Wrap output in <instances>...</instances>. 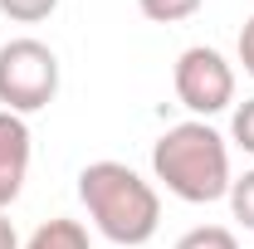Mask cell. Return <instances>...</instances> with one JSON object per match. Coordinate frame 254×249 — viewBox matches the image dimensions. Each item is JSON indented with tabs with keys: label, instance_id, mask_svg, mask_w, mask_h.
<instances>
[{
	"label": "cell",
	"instance_id": "1",
	"mask_svg": "<svg viewBox=\"0 0 254 249\" xmlns=\"http://www.w3.org/2000/svg\"><path fill=\"white\" fill-rule=\"evenodd\" d=\"M78 200H83L98 235L123 249L147 245L161 225L157 186L142 171H132L127 161H88L78 171Z\"/></svg>",
	"mask_w": 254,
	"mask_h": 249
},
{
	"label": "cell",
	"instance_id": "9",
	"mask_svg": "<svg viewBox=\"0 0 254 249\" xmlns=\"http://www.w3.org/2000/svg\"><path fill=\"white\" fill-rule=\"evenodd\" d=\"M225 200H230L235 220L254 235V166L245 171V176H235V181H230V195H225Z\"/></svg>",
	"mask_w": 254,
	"mask_h": 249
},
{
	"label": "cell",
	"instance_id": "4",
	"mask_svg": "<svg viewBox=\"0 0 254 249\" xmlns=\"http://www.w3.org/2000/svg\"><path fill=\"white\" fill-rule=\"evenodd\" d=\"M171 83H176L181 108H190L200 123H210L215 113H225V108L235 103V68H230V59H225L220 49H210V44L181 49Z\"/></svg>",
	"mask_w": 254,
	"mask_h": 249
},
{
	"label": "cell",
	"instance_id": "6",
	"mask_svg": "<svg viewBox=\"0 0 254 249\" xmlns=\"http://www.w3.org/2000/svg\"><path fill=\"white\" fill-rule=\"evenodd\" d=\"M20 249H93V245H88V230H83L78 220L59 215V220H44Z\"/></svg>",
	"mask_w": 254,
	"mask_h": 249
},
{
	"label": "cell",
	"instance_id": "13",
	"mask_svg": "<svg viewBox=\"0 0 254 249\" xmlns=\"http://www.w3.org/2000/svg\"><path fill=\"white\" fill-rule=\"evenodd\" d=\"M0 249H20V235H15V225H10L5 210H0Z\"/></svg>",
	"mask_w": 254,
	"mask_h": 249
},
{
	"label": "cell",
	"instance_id": "8",
	"mask_svg": "<svg viewBox=\"0 0 254 249\" xmlns=\"http://www.w3.org/2000/svg\"><path fill=\"white\" fill-rule=\"evenodd\" d=\"M176 249H240V240L225 225H195V230H186L176 240Z\"/></svg>",
	"mask_w": 254,
	"mask_h": 249
},
{
	"label": "cell",
	"instance_id": "2",
	"mask_svg": "<svg viewBox=\"0 0 254 249\" xmlns=\"http://www.w3.org/2000/svg\"><path fill=\"white\" fill-rule=\"evenodd\" d=\"M152 171L157 181L176 200L186 205H210V200H225L230 195V142L210 123L190 118V123L166 127L152 147Z\"/></svg>",
	"mask_w": 254,
	"mask_h": 249
},
{
	"label": "cell",
	"instance_id": "7",
	"mask_svg": "<svg viewBox=\"0 0 254 249\" xmlns=\"http://www.w3.org/2000/svg\"><path fill=\"white\" fill-rule=\"evenodd\" d=\"M200 5H205V0H137V10H142L152 25H181Z\"/></svg>",
	"mask_w": 254,
	"mask_h": 249
},
{
	"label": "cell",
	"instance_id": "12",
	"mask_svg": "<svg viewBox=\"0 0 254 249\" xmlns=\"http://www.w3.org/2000/svg\"><path fill=\"white\" fill-rule=\"evenodd\" d=\"M240 63H245V73L254 78V15L245 20V30H240Z\"/></svg>",
	"mask_w": 254,
	"mask_h": 249
},
{
	"label": "cell",
	"instance_id": "10",
	"mask_svg": "<svg viewBox=\"0 0 254 249\" xmlns=\"http://www.w3.org/2000/svg\"><path fill=\"white\" fill-rule=\"evenodd\" d=\"M59 10V0H0V15L15 20V25H39Z\"/></svg>",
	"mask_w": 254,
	"mask_h": 249
},
{
	"label": "cell",
	"instance_id": "3",
	"mask_svg": "<svg viewBox=\"0 0 254 249\" xmlns=\"http://www.w3.org/2000/svg\"><path fill=\"white\" fill-rule=\"evenodd\" d=\"M59 98V54L44 39H5L0 44V108L5 113H39Z\"/></svg>",
	"mask_w": 254,
	"mask_h": 249
},
{
	"label": "cell",
	"instance_id": "11",
	"mask_svg": "<svg viewBox=\"0 0 254 249\" xmlns=\"http://www.w3.org/2000/svg\"><path fill=\"white\" fill-rule=\"evenodd\" d=\"M230 137H235L240 152L254 156V98H245V103L235 108V118H230Z\"/></svg>",
	"mask_w": 254,
	"mask_h": 249
},
{
	"label": "cell",
	"instance_id": "5",
	"mask_svg": "<svg viewBox=\"0 0 254 249\" xmlns=\"http://www.w3.org/2000/svg\"><path fill=\"white\" fill-rule=\"evenodd\" d=\"M30 152H34L30 123L20 113H5L0 108V210H10L20 200L25 176H30Z\"/></svg>",
	"mask_w": 254,
	"mask_h": 249
}]
</instances>
